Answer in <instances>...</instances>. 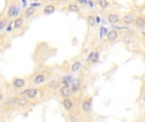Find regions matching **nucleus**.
<instances>
[{"label": "nucleus", "mask_w": 145, "mask_h": 122, "mask_svg": "<svg viewBox=\"0 0 145 122\" xmlns=\"http://www.w3.org/2000/svg\"><path fill=\"white\" fill-rule=\"evenodd\" d=\"M19 14V6L13 4L9 5L8 11H7V18H12L14 16H16Z\"/></svg>", "instance_id": "nucleus-1"}, {"label": "nucleus", "mask_w": 145, "mask_h": 122, "mask_svg": "<svg viewBox=\"0 0 145 122\" xmlns=\"http://www.w3.org/2000/svg\"><path fill=\"white\" fill-rule=\"evenodd\" d=\"M35 13H36V8H33V7H29V8L26 9V10L24 11L22 17L26 18V19H30L35 15Z\"/></svg>", "instance_id": "nucleus-2"}, {"label": "nucleus", "mask_w": 145, "mask_h": 122, "mask_svg": "<svg viewBox=\"0 0 145 122\" xmlns=\"http://www.w3.org/2000/svg\"><path fill=\"white\" fill-rule=\"evenodd\" d=\"M25 95H26V97H27V99H34L37 96V89H36V88L28 89L27 91H26Z\"/></svg>", "instance_id": "nucleus-3"}, {"label": "nucleus", "mask_w": 145, "mask_h": 122, "mask_svg": "<svg viewBox=\"0 0 145 122\" xmlns=\"http://www.w3.org/2000/svg\"><path fill=\"white\" fill-rule=\"evenodd\" d=\"M13 86L15 88H21L26 84V81L22 78H15L13 80Z\"/></svg>", "instance_id": "nucleus-4"}, {"label": "nucleus", "mask_w": 145, "mask_h": 122, "mask_svg": "<svg viewBox=\"0 0 145 122\" xmlns=\"http://www.w3.org/2000/svg\"><path fill=\"white\" fill-rule=\"evenodd\" d=\"M60 94L65 99H68L70 95V86H63L60 88Z\"/></svg>", "instance_id": "nucleus-5"}, {"label": "nucleus", "mask_w": 145, "mask_h": 122, "mask_svg": "<svg viewBox=\"0 0 145 122\" xmlns=\"http://www.w3.org/2000/svg\"><path fill=\"white\" fill-rule=\"evenodd\" d=\"M47 79V76L45 75L43 73H41V74H38L36 77L34 78V83L35 84H42Z\"/></svg>", "instance_id": "nucleus-6"}, {"label": "nucleus", "mask_w": 145, "mask_h": 122, "mask_svg": "<svg viewBox=\"0 0 145 122\" xmlns=\"http://www.w3.org/2000/svg\"><path fill=\"white\" fill-rule=\"evenodd\" d=\"M24 25V18L22 16L18 17L15 20V25H14V30H20L22 28V26Z\"/></svg>", "instance_id": "nucleus-7"}, {"label": "nucleus", "mask_w": 145, "mask_h": 122, "mask_svg": "<svg viewBox=\"0 0 145 122\" xmlns=\"http://www.w3.org/2000/svg\"><path fill=\"white\" fill-rule=\"evenodd\" d=\"M55 5H54V4H47L44 7L43 14L44 15H51L55 11Z\"/></svg>", "instance_id": "nucleus-8"}, {"label": "nucleus", "mask_w": 145, "mask_h": 122, "mask_svg": "<svg viewBox=\"0 0 145 122\" xmlns=\"http://www.w3.org/2000/svg\"><path fill=\"white\" fill-rule=\"evenodd\" d=\"M82 110L84 112H86V113H88V112L91 111V102L88 101V100H85L84 102L82 103Z\"/></svg>", "instance_id": "nucleus-9"}, {"label": "nucleus", "mask_w": 145, "mask_h": 122, "mask_svg": "<svg viewBox=\"0 0 145 122\" xmlns=\"http://www.w3.org/2000/svg\"><path fill=\"white\" fill-rule=\"evenodd\" d=\"M117 37H118V33L115 30L110 31V32H109L108 34H107V38H108V40L110 41V42L115 41Z\"/></svg>", "instance_id": "nucleus-10"}, {"label": "nucleus", "mask_w": 145, "mask_h": 122, "mask_svg": "<svg viewBox=\"0 0 145 122\" xmlns=\"http://www.w3.org/2000/svg\"><path fill=\"white\" fill-rule=\"evenodd\" d=\"M122 20H123V22L126 24H132L135 20L134 15H132V14H128V15H125L124 17L122 18Z\"/></svg>", "instance_id": "nucleus-11"}, {"label": "nucleus", "mask_w": 145, "mask_h": 122, "mask_svg": "<svg viewBox=\"0 0 145 122\" xmlns=\"http://www.w3.org/2000/svg\"><path fill=\"white\" fill-rule=\"evenodd\" d=\"M108 20L111 24H116L120 20V17H119V15H115V14H110L108 16Z\"/></svg>", "instance_id": "nucleus-12"}, {"label": "nucleus", "mask_w": 145, "mask_h": 122, "mask_svg": "<svg viewBox=\"0 0 145 122\" xmlns=\"http://www.w3.org/2000/svg\"><path fill=\"white\" fill-rule=\"evenodd\" d=\"M99 55L98 53H91V54H89V56L87 57V61L89 62H93V63H95V62H97L99 60Z\"/></svg>", "instance_id": "nucleus-13"}, {"label": "nucleus", "mask_w": 145, "mask_h": 122, "mask_svg": "<svg viewBox=\"0 0 145 122\" xmlns=\"http://www.w3.org/2000/svg\"><path fill=\"white\" fill-rule=\"evenodd\" d=\"M17 104H19V106L21 108H27L29 104V101L27 97H20V99H18V103Z\"/></svg>", "instance_id": "nucleus-14"}, {"label": "nucleus", "mask_w": 145, "mask_h": 122, "mask_svg": "<svg viewBox=\"0 0 145 122\" xmlns=\"http://www.w3.org/2000/svg\"><path fill=\"white\" fill-rule=\"evenodd\" d=\"M63 104H64V106H65V109H68V110L71 109H72V107H73L72 101H71L70 99H64Z\"/></svg>", "instance_id": "nucleus-15"}, {"label": "nucleus", "mask_w": 145, "mask_h": 122, "mask_svg": "<svg viewBox=\"0 0 145 122\" xmlns=\"http://www.w3.org/2000/svg\"><path fill=\"white\" fill-rule=\"evenodd\" d=\"M9 22V18H3V19H0V32L3 31L4 28L6 27V26L8 25Z\"/></svg>", "instance_id": "nucleus-16"}, {"label": "nucleus", "mask_w": 145, "mask_h": 122, "mask_svg": "<svg viewBox=\"0 0 145 122\" xmlns=\"http://www.w3.org/2000/svg\"><path fill=\"white\" fill-rule=\"evenodd\" d=\"M49 89L53 90V91H56L58 88L59 87V82H58L57 81H52L49 85Z\"/></svg>", "instance_id": "nucleus-17"}, {"label": "nucleus", "mask_w": 145, "mask_h": 122, "mask_svg": "<svg viewBox=\"0 0 145 122\" xmlns=\"http://www.w3.org/2000/svg\"><path fill=\"white\" fill-rule=\"evenodd\" d=\"M81 67H82V63H81V61H77L71 65L70 70L72 72H76V71H77L78 70H79Z\"/></svg>", "instance_id": "nucleus-18"}, {"label": "nucleus", "mask_w": 145, "mask_h": 122, "mask_svg": "<svg viewBox=\"0 0 145 122\" xmlns=\"http://www.w3.org/2000/svg\"><path fill=\"white\" fill-rule=\"evenodd\" d=\"M67 7H68L69 10H70L72 12H78L80 10V7L76 4H69Z\"/></svg>", "instance_id": "nucleus-19"}, {"label": "nucleus", "mask_w": 145, "mask_h": 122, "mask_svg": "<svg viewBox=\"0 0 145 122\" xmlns=\"http://www.w3.org/2000/svg\"><path fill=\"white\" fill-rule=\"evenodd\" d=\"M135 21H136L137 26L139 27H143L145 26V19L142 17H138Z\"/></svg>", "instance_id": "nucleus-20"}, {"label": "nucleus", "mask_w": 145, "mask_h": 122, "mask_svg": "<svg viewBox=\"0 0 145 122\" xmlns=\"http://www.w3.org/2000/svg\"><path fill=\"white\" fill-rule=\"evenodd\" d=\"M87 22H88L90 26H94L95 23H96L94 16L93 15H88V17H87Z\"/></svg>", "instance_id": "nucleus-21"}, {"label": "nucleus", "mask_w": 145, "mask_h": 122, "mask_svg": "<svg viewBox=\"0 0 145 122\" xmlns=\"http://www.w3.org/2000/svg\"><path fill=\"white\" fill-rule=\"evenodd\" d=\"M99 4L103 9L108 8V6H109V3L107 1H105V0H100V1H99Z\"/></svg>", "instance_id": "nucleus-22"}, {"label": "nucleus", "mask_w": 145, "mask_h": 122, "mask_svg": "<svg viewBox=\"0 0 145 122\" xmlns=\"http://www.w3.org/2000/svg\"><path fill=\"white\" fill-rule=\"evenodd\" d=\"M99 33H100V38H102L104 36H105V35L107 36V34H108V30H107L105 27H101Z\"/></svg>", "instance_id": "nucleus-23"}, {"label": "nucleus", "mask_w": 145, "mask_h": 122, "mask_svg": "<svg viewBox=\"0 0 145 122\" xmlns=\"http://www.w3.org/2000/svg\"><path fill=\"white\" fill-rule=\"evenodd\" d=\"M114 28H115V29H117V30H128V27H127V26H114Z\"/></svg>", "instance_id": "nucleus-24"}, {"label": "nucleus", "mask_w": 145, "mask_h": 122, "mask_svg": "<svg viewBox=\"0 0 145 122\" xmlns=\"http://www.w3.org/2000/svg\"><path fill=\"white\" fill-rule=\"evenodd\" d=\"M41 5V4H39V3H33L31 4V7H33V8H36V7H37V6H40Z\"/></svg>", "instance_id": "nucleus-25"}, {"label": "nucleus", "mask_w": 145, "mask_h": 122, "mask_svg": "<svg viewBox=\"0 0 145 122\" xmlns=\"http://www.w3.org/2000/svg\"><path fill=\"white\" fill-rule=\"evenodd\" d=\"M87 4H89L90 8H93V7H94L93 2H92V1H88V2H87Z\"/></svg>", "instance_id": "nucleus-26"}, {"label": "nucleus", "mask_w": 145, "mask_h": 122, "mask_svg": "<svg viewBox=\"0 0 145 122\" xmlns=\"http://www.w3.org/2000/svg\"><path fill=\"white\" fill-rule=\"evenodd\" d=\"M95 21H96L97 23H100V22H101V19H100V17H99V16H97V17L95 18Z\"/></svg>", "instance_id": "nucleus-27"}, {"label": "nucleus", "mask_w": 145, "mask_h": 122, "mask_svg": "<svg viewBox=\"0 0 145 122\" xmlns=\"http://www.w3.org/2000/svg\"><path fill=\"white\" fill-rule=\"evenodd\" d=\"M11 24H12V22L9 24V26H8V28H7V32H10V31L12 30V26H11Z\"/></svg>", "instance_id": "nucleus-28"}, {"label": "nucleus", "mask_w": 145, "mask_h": 122, "mask_svg": "<svg viewBox=\"0 0 145 122\" xmlns=\"http://www.w3.org/2000/svg\"><path fill=\"white\" fill-rule=\"evenodd\" d=\"M3 99H4V96H3V94H1V93H0V103L2 102V100H3Z\"/></svg>", "instance_id": "nucleus-29"}, {"label": "nucleus", "mask_w": 145, "mask_h": 122, "mask_svg": "<svg viewBox=\"0 0 145 122\" xmlns=\"http://www.w3.org/2000/svg\"><path fill=\"white\" fill-rule=\"evenodd\" d=\"M143 101L145 102V95H144V97H143Z\"/></svg>", "instance_id": "nucleus-30"}, {"label": "nucleus", "mask_w": 145, "mask_h": 122, "mask_svg": "<svg viewBox=\"0 0 145 122\" xmlns=\"http://www.w3.org/2000/svg\"><path fill=\"white\" fill-rule=\"evenodd\" d=\"M142 34H143V35L145 36V32H142Z\"/></svg>", "instance_id": "nucleus-31"}, {"label": "nucleus", "mask_w": 145, "mask_h": 122, "mask_svg": "<svg viewBox=\"0 0 145 122\" xmlns=\"http://www.w3.org/2000/svg\"><path fill=\"white\" fill-rule=\"evenodd\" d=\"M0 122H5V121H0Z\"/></svg>", "instance_id": "nucleus-32"}, {"label": "nucleus", "mask_w": 145, "mask_h": 122, "mask_svg": "<svg viewBox=\"0 0 145 122\" xmlns=\"http://www.w3.org/2000/svg\"><path fill=\"white\" fill-rule=\"evenodd\" d=\"M71 122H73V121H71Z\"/></svg>", "instance_id": "nucleus-33"}]
</instances>
